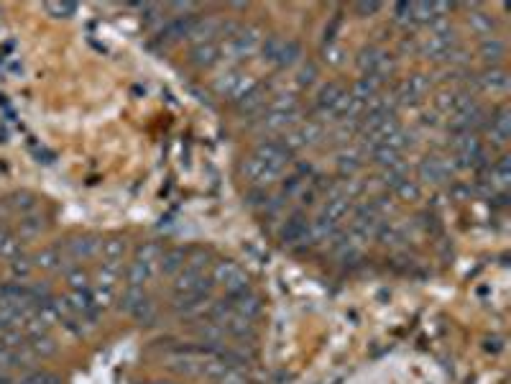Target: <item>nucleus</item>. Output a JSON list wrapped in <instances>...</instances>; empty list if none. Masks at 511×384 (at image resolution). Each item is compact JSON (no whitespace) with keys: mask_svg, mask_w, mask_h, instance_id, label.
Wrapping results in <instances>:
<instances>
[{"mask_svg":"<svg viewBox=\"0 0 511 384\" xmlns=\"http://www.w3.org/2000/svg\"><path fill=\"white\" fill-rule=\"evenodd\" d=\"M358 67L363 72V77H373L384 82L389 77V72L394 70V59L392 54H386L384 49H366L361 57H358Z\"/></svg>","mask_w":511,"mask_h":384,"instance_id":"obj_6","label":"nucleus"},{"mask_svg":"<svg viewBox=\"0 0 511 384\" xmlns=\"http://www.w3.org/2000/svg\"><path fill=\"white\" fill-rule=\"evenodd\" d=\"M504 51H506L504 41H501V39H496V36H491V39H486V41L481 44V57H484L486 62H491V64L501 62Z\"/></svg>","mask_w":511,"mask_h":384,"instance_id":"obj_26","label":"nucleus"},{"mask_svg":"<svg viewBox=\"0 0 511 384\" xmlns=\"http://www.w3.org/2000/svg\"><path fill=\"white\" fill-rule=\"evenodd\" d=\"M307 228L309 221L304 215H292L287 221V226L281 228V241L289 243V246H307Z\"/></svg>","mask_w":511,"mask_h":384,"instance_id":"obj_15","label":"nucleus"},{"mask_svg":"<svg viewBox=\"0 0 511 384\" xmlns=\"http://www.w3.org/2000/svg\"><path fill=\"white\" fill-rule=\"evenodd\" d=\"M11 205L15 207V210H21V213H28L31 207L36 205V200L28 195V192H18V195H13V200H11Z\"/></svg>","mask_w":511,"mask_h":384,"instance_id":"obj_33","label":"nucleus"},{"mask_svg":"<svg viewBox=\"0 0 511 384\" xmlns=\"http://www.w3.org/2000/svg\"><path fill=\"white\" fill-rule=\"evenodd\" d=\"M337 167H340V172L343 174H356L358 169H361V159L358 157H340V162H337Z\"/></svg>","mask_w":511,"mask_h":384,"instance_id":"obj_34","label":"nucleus"},{"mask_svg":"<svg viewBox=\"0 0 511 384\" xmlns=\"http://www.w3.org/2000/svg\"><path fill=\"white\" fill-rule=\"evenodd\" d=\"M95 251H98V241L90 238V236L72 238V241L67 243V254H70L72 259H87V256H92Z\"/></svg>","mask_w":511,"mask_h":384,"instance_id":"obj_24","label":"nucleus"},{"mask_svg":"<svg viewBox=\"0 0 511 384\" xmlns=\"http://www.w3.org/2000/svg\"><path fill=\"white\" fill-rule=\"evenodd\" d=\"M220 54H223V49H220L215 41H200L195 49H192V62H195L200 70H207V67L220 62Z\"/></svg>","mask_w":511,"mask_h":384,"instance_id":"obj_18","label":"nucleus"},{"mask_svg":"<svg viewBox=\"0 0 511 384\" xmlns=\"http://www.w3.org/2000/svg\"><path fill=\"white\" fill-rule=\"evenodd\" d=\"M468 23L478 31V34H486V31H491V26H493L491 15H486V13H473V15H468Z\"/></svg>","mask_w":511,"mask_h":384,"instance_id":"obj_32","label":"nucleus"},{"mask_svg":"<svg viewBox=\"0 0 511 384\" xmlns=\"http://www.w3.org/2000/svg\"><path fill=\"white\" fill-rule=\"evenodd\" d=\"M453 154L455 167H481L484 164V143L478 134H453Z\"/></svg>","mask_w":511,"mask_h":384,"instance_id":"obj_4","label":"nucleus"},{"mask_svg":"<svg viewBox=\"0 0 511 384\" xmlns=\"http://www.w3.org/2000/svg\"><path fill=\"white\" fill-rule=\"evenodd\" d=\"M123 310H126L131 318L138 320V323H146V320L154 318V305H151V300L146 297V292L136 290V287H128L126 295H123Z\"/></svg>","mask_w":511,"mask_h":384,"instance_id":"obj_8","label":"nucleus"},{"mask_svg":"<svg viewBox=\"0 0 511 384\" xmlns=\"http://www.w3.org/2000/svg\"><path fill=\"white\" fill-rule=\"evenodd\" d=\"M261 44V36L259 31H238V34H231L228 36V44H225V49H231L233 54H238V57H245V54H251L256 51V46Z\"/></svg>","mask_w":511,"mask_h":384,"instance_id":"obj_16","label":"nucleus"},{"mask_svg":"<svg viewBox=\"0 0 511 384\" xmlns=\"http://www.w3.org/2000/svg\"><path fill=\"white\" fill-rule=\"evenodd\" d=\"M238 108H240V113H259V110H264V108H266V90L261 85H253L251 90L238 100Z\"/></svg>","mask_w":511,"mask_h":384,"instance_id":"obj_20","label":"nucleus"},{"mask_svg":"<svg viewBox=\"0 0 511 384\" xmlns=\"http://www.w3.org/2000/svg\"><path fill=\"white\" fill-rule=\"evenodd\" d=\"M253 154H256L259 159H264V162H266L271 169L279 172V174H281V169L289 164V157H292L287 146H284L281 141H273V139L271 141H261L259 149L253 151Z\"/></svg>","mask_w":511,"mask_h":384,"instance_id":"obj_12","label":"nucleus"},{"mask_svg":"<svg viewBox=\"0 0 511 384\" xmlns=\"http://www.w3.org/2000/svg\"><path fill=\"white\" fill-rule=\"evenodd\" d=\"M59 264H62V249H59V246L44 249L41 254H36V259H34V267H39V269H44V271L59 269Z\"/></svg>","mask_w":511,"mask_h":384,"instance_id":"obj_25","label":"nucleus"},{"mask_svg":"<svg viewBox=\"0 0 511 384\" xmlns=\"http://www.w3.org/2000/svg\"><path fill=\"white\" fill-rule=\"evenodd\" d=\"M0 384H13V379H11L8 371H0Z\"/></svg>","mask_w":511,"mask_h":384,"instance_id":"obj_37","label":"nucleus"},{"mask_svg":"<svg viewBox=\"0 0 511 384\" xmlns=\"http://www.w3.org/2000/svg\"><path fill=\"white\" fill-rule=\"evenodd\" d=\"M44 11L49 15H54V18H70V15H75L77 6L75 3H46Z\"/></svg>","mask_w":511,"mask_h":384,"instance_id":"obj_30","label":"nucleus"},{"mask_svg":"<svg viewBox=\"0 0 511 384\" xmlns=\"http://www.w3.org/2000/svg\"><path fill=\"white\" fill-rule=\"evenodd\" d=\"M264 54L269 62L279 64V67H292L299 59V44L292 39H281V36H271L264 41Z\"/></svg>","mask_w":511,"mask_h":384,"instance_id":"obj_7","label":"nucleus"},{"mask_svg":"<svg viewBox=\"0 0 511 384\" xmlns=\"http://www.w3.org/2000/svg\"><path fill=\"white\" fill-rule=\"evenodd\" d=\"M458 51V36L448 23H434L429 31V39L425 41V54L432 59H450Z\"/></svg>","mask_w":511,"mask_h":384,"instance_id":"obj_3","label":"nucleus"},{"mask_svg":"<svg viewBox=\"0 0 511 384\" xmlns=\"http://www.w3.org/2000/svg\"><path fill=\"white\" fill-rule=\"evenodd\" d=\"M26 349L31 356H41V359H46V356L56 354V343H54V338H49L46 331H44V333H36L28 338Z\"/></svg>","mask_w":511,"mask_h":384,"instance_id":"obj_21","label":"nucleus"},{"mask_svg":"<svg viewBox=\"0 0 511 384\" xmlns=\"http://www.w3.org/2000/svg\"><path fill=\"white\" fill-rule=\"evenodd\" d=\"M240 172L245 174V179H248V182H253V185H261V187L271 185L273 179L279 177V172L271 169V167H269L264 159L256 157V154H251V157L245 159L243 167H240Z\"/></svg>","mask_w":511,"mask_h":384,"instance_id":"obj_11","label":"nucleus"},{"mask_svg":"<svg viewBox=\"0 0 511 384\" xmlns=\"http://www.w3.org/2000/svg\"><path fill=\"white\" fill-rule=\"evenodd\" d=\"M228 305H231V310L235 315H240V318H248L253 320L256 315L261 313V302L259 297L253 295L251 290H243V292H235V295H228Z\"/></svg>","mask_w":511,"mask_h":384,"instance_id":"obj_14","label":"nucleus"},{"mask_svg":"<svg viewBox=\"0 0 511 384\" xmlns=\"http://www.w3.org/2000/svg\"><path fill=\"white\" fill-rule=\"evenodd\" d=\"M41 231H44V218H39V215H26L21 221V236H26V238L39 236Z\"/></svg>","mask_w":511,"mask_h":384,"instance_id":"obj_29","label":"nucleus"},{"mask_svg":"<svg viewBox=\"0 0 511 384\" xmlns=\"http://www.w3.org/2000/svg\"><path fill=\"white\" fill-rule=\"evenodd\" d=\"M18 254V241H15V236L8 231L6 226H0V256L3 259H13Z\"/></svg>","mask_w":511,"mask_h":384,"instance_id":"obj_27","label":"nucleus"},{"mask_svg":"<svg viewBox=\"0 0 511 384\" xmlns=\"http://www.w3.org/2000/svg\"><path fill=\"white\" fill-rule=\"evenodd\" d=\"M253 85H256V82H253V79L248 77V75H243V72H228L225 77H220L215 82V90L220 95H223V98L240 100L245 93H248V90H251Z\"/></svg>","mask_w":511,"mask_h":384,"instance_id":"obj_9","label":"nucleus"},{"mask_svg":"<svg viewBox=\"0 0 511 384\" xmlns=\"http://www.w3.org/2000/svg\"><path fill=\"white\" fill-rule=\"evenodd\" d=\"M151 384H172V382H151Z\"/></svg>","mask_w":511,"mask_h":384,"instance_id":"obj_38","label":"nucleus"},{"mask_svg":"<svg viewBox=\"0 0 511 384\" xmlns=\"http://www.w3.org/2000/svg\"><path fill=\"white\" fill-rule=\"evenodd\" d=\"M11 269H13V277H21L26 279L28 274H31V264L23 262V259H15L13 264H11Z\"/></svg>","mask_w":511,"mask_h":384,"instance_id":"obj_35","label":"nucleus"},{"mask_svg":"<svg viewBox=\"0 0 511 384\" xmlns=\"http://www.w3.org/2000/svg\"><path fill=\"white\" fill-rule=\"evenodd\" d=\"M484 126H486V131H489L491 141L504 149L511 136V110L509 108H498V110H493V113L489 115V121H486Z\"/></svg>","mask_w":511,"mask_h":384,"instance_id":"obj_10","label":"nucleus"},{"mask_svg":"<svg viewBox=\"0 0 511 384\" xmlns=\"http://www.w3.org/2000/svg\"><path fill=\"white\" fill-rule=\"evenodd\" d=\"M429 90V82L425 79V75H412V77H406L404 82H399L396 87V100L401 103H414V100H420L422 95Z\"/></svg>","mask_w":511,"mask_h":384,"instance_id":"obj_17","label":"nucleus"},{"mask_svg":"<svg viewBox=\"0 0 511 384\" xmlns=\"http://www.w3.org/2000/svg\"><path fill=\"white\" fill-rule=\"evenodd\" d=\"M21 384H59V377L49 374V371H34V374L23 377Z\"/></svg>","mask_w":511,"mask_h":384,"instance_id":"obj_31","label":"nucleus"},{"mask_svg":"<svg viewBox=\"0 0 511 384\" xmlns=\"http://www.w3.org/2000/svg\"><path fill=\"white\" fill-rule=\"evenodd\" d=\"M67 282H70L72 290H87L90 285V274L82 269V267H75V269L67 271Z\"/></svg>","mask_w":511,"mask_h":384,"instance_id":"obj_28","label":"nucleus"},{"mask_svg":"<svg viewBox=\"0 0 511 384\" xmlns=\"http://www.w3.org/2000/svg\"><path fill=\"white\" fill-rule=\"evenodd\" d=\"M453 172H455V164L442 157H427L420 164V177L425 179V182H434V185H437V182H445Z\"/></svg>","mask_w":511,"mask_h":384,"instance_id":"obj_13","label":"nucleus"},{"mask_svg":"<svg viewBox=\"0 0 511 384\" xmlns=\"http://www.w3.org/2000/svg\"><path fill=\"white\" fill-rule=\"evenodd\" d=\"M448 3H399L394 8L399 23H427V26L445 21L442 13H448Z\"/></svg>","mask_w":511,"mask_h":384,"instance_id":"obj_2","label":"nucleus"},{"mask_svg":"<svg viewBox=\"0 0 511 384\" xmlns=\"http://www.w3.org/2000/svg\"><path fill=\"white\" fill-rule=\"evenodd\" d=\"M378 8H381L378 3H358L356 11H358V13H376Z\"/></svg>","mask_w":511,"mask_h":384,"instance_id":"obj_36","label":"nucleus"},{"mask_svg":"<svg viewBox=\"0 0 511 384\" xmlns=\"http://www.w3.org/2000/svg\"><path fill=\"white\" fill-rule=\"evenodd\" d=\"M184 262H187V251L184 249H169L162 254L159 267H162L164 274H179V271L184 269Z\"/></svg>","mask_w":511,"mask_h":384,"instance_id":"obj_22","label":"nucleus"},{"mask_svg":"<svg viewBox=\"0 0 511 384\" xmlns=\"http://www.w3.org/2000/svg\"><path fill=\"white\" fill-rule=\"evenodd\" d=\"M162 254H164V249L159 246V243H143V246L138 249V254H136V259L131 262V267H128V271H126L128 287L143 290V285L154 277L156 267H159V262H162Z\"/></svg>","mask_w":511,"mask_h":384,"instance_id":"obj_1","label":"nucleus"},{"mask_svg":"<svg viewBox=\"0 0 511 384\" xmlns=\"http://www.w3.org/2000/svg\"><path fill=\"white\" fill-rule=\"evenodd\" d=\"M212 285H223L228 295L251 290L243 269H240L235 262H231V259H223V262H217L215 267H212Z\"/></svg>","mask_w":511,"mask_h":384,"instance_id":"obj_5","label":"nucleus"},{"mask_svg":"<svg viewBox=\"0 0 511 384\" xmlns=\"http://www.w3.org/2000/svg\"><path fill=\"white\" fill-rule=\"evenodd\" d=\"M476 85L481 87V90L498 93V90H506V87H509V75H506L501 67H491V70H486L484 75H478Z\"/></svg>","mask_w":511,"mask_h":384,"instance_id":"obj_19","label":"nucleus"},{"mask_svg":"<svg viewBox=\"0 0 511 384\" xmlns=\"http://www.w3.org/2000/svg\"><path fill=\"white\" fill-rule=\"evenodd\" d=\"M100 251H103V267H115L118 269L120 259L126 254V243L120 241V238H108Z\"/></svg>","mask_w":511,"mask_h":384,"instance_id":"obj_23","label":"nucleus"}]
</instances>
